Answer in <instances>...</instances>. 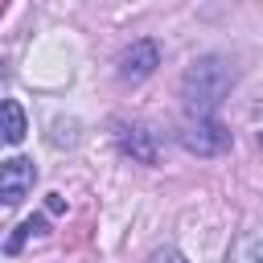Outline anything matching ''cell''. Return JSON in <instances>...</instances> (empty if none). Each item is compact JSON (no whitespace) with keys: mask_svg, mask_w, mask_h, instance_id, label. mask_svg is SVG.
<instances>
[{"mask_svg":"<svg viewBox=\"0 0 263 263\" xmlns=\"http://www.w3.org/2000/svg\"><path fill=\"white\" fill-rule=\"evenodd\" d=\"M181 144L193 152V156H222L230 148V132L210 115V119H185L181 127Z\"/></svg>","mask_w":263,"mask_h":263,"instance_id":"obj_2","label":"cell"},{"mask_svg":"<svg viewBox=\"0 0 263 263\" xmlns=\"http://www.w3.org/2000/svg\"><path fill=\"white\" fill-rule=\"evenodd\" d=\"M115 144H119V152L132 156L136 164H156V160H160V148H156L152 132L140 127V123H115Z\"/></svg>","mask_w":263,"mask_h":263,"instance_id":"obj_4","label":"cell"},{"mask_svg":"<svg viewBox=\"0 0 263 263\" xmlns=\"http://www.w3.org/2000/svg\"><path fill=\"white\" fill-rule=\"evenodd\" d=\"M156 66H160L156 41H132V45L119 53V78H123V82H144Z\"/></svg>","mask_w":263,"mask_h":263,"instance_id":"obj_5","label":"cell"},{"mask_svg":"<svg viewBox=\"0 0 263 263\" xmlns=\"http://www.w3.org/2000/svg\"><path fill=\"white\" fill-rule=\"evenodd\" d=\"M234 86V66L226 58H197L185 74H181V107L189 119H210L218 111V103L230 95Z\"/></svg>","mask_w":263,"mask_h":263,"instance_id":"obj_1","label":"cell"},{"mask_svg":"<svg viewBox=\"0 0 263 263\" xmlns=\"http://www.w3.org/2000/svg\"><path fill=\"white\" fill-rule=\"evenodd\" d=\"M226 263H263V238H259L255 230H242V234L230 242Z\"/></svg>","mask_w":263,"mask_h":263,"instance_id":"obj_6","label":"cell"},{"mask_svg":"<svg viewBox=\"0 0 263 263\" xmlns=\"http://www.w3.org/2000/svg\"><path fill=\"white\" fill-rule=\"evenodd\" d=\"M33 181H37L33 160H25V156H8L4 168H0V197H4V205L25 201V197L33 193Z\"/></svg>","mask_w":263,"mask_h":263,"instance_id":"obj_3","label":"cell"},{"mask_svg":"<svg viewBox=\"0 0 263 263\" xmlns=\"http://www.w3.org/2000/svg\"><path fill=\"white\" fill-rule=\"evenodd\" d=\"M29 238H45V218H25V222H21V226H16L12 234H8L4 251H8V255H16V251H21V247H25Z\"/></svg>","mask_w":263,"mask_h":263,"instance_id":"obj_8","label":"cell"},{"mask_svg":"<svg viewBox=\"0 0 263 263\" xmlns=\"http://www.w3.org/2000/svg\"><path fill=\"white\" fill-rule=\"evenodd\" d=\"M259 148H263V132H259Z\"/></svg>","mask_w":263,"mask_h":263,"instance_id":"obj_11","label":"cell"},{"mask_svg":"<svg viewBox=\"0 0 263 263\" xmlns=\"http://www.w3.org/2000/svg\"><path fill=\"white\" fill-rule=\"evenodd\" d=\"M148 263H185V255L181 251H173V247H160V251H152V259Z\"/></svg>","mask_w":263,"mask_h":263,"instance_id":"obj_9","label":"cell"},{"mask_svg":"<svg viewBox=\"0 0 263 263\" xmlns=\"http://www.w3.org/2000/svg\"><path fill=\"white\" fill-rule=\"evenodd\" d=\"M62 210H66V201H62L58 193H49V214H62Z\"/></svg>","mask_w":263,"mask_h":263,"instance_id":"obj_10","label":"cell"},{"mask_svg":"<svg viewBox=\"0 0 263 263\" xmlns=\"http://www.w3.org/2000/svg\"><path fill=\"white\" fill-rule=\"evenodd\" d=\"M25 111L16 99H4V144H21L25 140Z\"/></svg>","mask_w":263,"mask_h":263,"instance_id":"obj_7","label":"cell"}]
</instances>
